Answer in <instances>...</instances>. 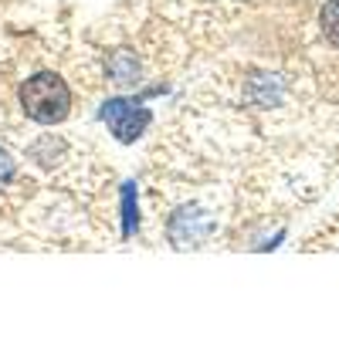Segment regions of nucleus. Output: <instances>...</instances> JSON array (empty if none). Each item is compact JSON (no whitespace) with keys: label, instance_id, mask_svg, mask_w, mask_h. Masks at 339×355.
I'll return each mask as SVG.
<instances>
[{"label":"nucleus","instance_id":"nucleus-1","mask_svg":"<svg viewBox=\"0 0 339 355\" xmlns=\"http://www.w3.org/2000/svg\"><path fill=\"white\" fill-rule=\"evenodd\" d=\"M21 105L28 112V119L41 122V125H55L61 122L68 109H72V92L58 75H34L21 88Z\"/></svg>","mask_w":339,"mask_h":355},{"label":"nucleus","instance_id":"nucleus-2","mask_svg":"<svg viewBox=\"0 0 339 355\" xmlns=\"http://www.w3.org/2000/svg\"><path fill=\"white\" fill-rule=\"evenodd\" d=\"M102 119H106L109 132H113L119 142H136V139L146 132V125H149L153 112L146 109V105H140V102L109 98V102H106V109H102Z\"/></svg>","mask_w":339,"mask_h":355},{"label":"nucleus","instance_id":"nucleus-3","mask_svg":"<svg viewBox=\"0 0 339 355\" xmlns=\"http://www.w3.org/2000/svg\"><path fill=\"white\" fill-rule=\"evenodd\" d=\"M140 227V207H136V183L122 187V237H133Z\"/></svg>","mask_w":339,"mask_h":355},{"label":"nucleus","instance_id":"nucleus-4","mask_svg":"<svg viewBox=\"0 0 339 355\" xmlns=\"http://www.w3.org/2000/svg\"><path fill=\"white\" fill-rule=\"evenodd\" d=\"M109 71H113V82L133 85V82H136V75H140V64L126 55V51H119V55L113 58V64H109Z\"/></svg>","mask_w":339,"mask_h":355},{"label":"nucleus","instance_id":"nucleus-5","mask_svg":"<svg viewBox=\"0 0 339 355\" xmlns=\"http://www.w3.org/2000/svg\"><path fill=\"white\" fill-rule=\"evenodd\" d=\"M322 31L333 44H339V0H329L322 7Z\"/></svg>","mask_w":339,"mask_h":355},{"label":"nucleus","instance_id":"nucleus-6","mask_svg":"<svg viewBox=\"0 0 339 355\" xmlns=\"http://www.w3.org/2000/svg\"><path fill=\"white\" fill-rule=\"evenodd\" d=\"M10 176H14V159L7 153H0V183H7Z\"/></svg>","mask_w":339,"mask_h":355}]
</instances>
